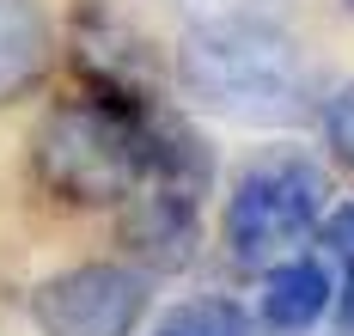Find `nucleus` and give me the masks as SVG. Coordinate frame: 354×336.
Instances as JSON below:
<instances>
[{
    "label": "nucleus",
    "instance_id": "3",
    "mask_svg": "<svg viewBox=\"0 0 354 336\" xmlns=\"http://www.w3.org/2000/svg\"><path fill=\"white\" fill-rule=\"evenodd\" d=\"M324 208H330V178L318 159L306 153H263L239 171V184L226 196V251L245 269H269L281 263L293 245H306L318 232Z\"/></svg>",
    "mask_w": 354,
    "mask_h": 336
},
{
    "label": "nucleus",
    "instance_id": "10",
    "mask_svg": "<svg viewBox=\"0 0 354 336\" xmlns=\"http://www.w3.org/2000/svg\"><path fill=\"white\" fill-rule=\"evenodd\" d=\"M183 25H226V19H281L293 0H165Z\"/></svg>",
    "mask_w": 354,
    "mask_h": 336
},
{
    "label": "nucleus",
    "instance_id": "15",
    "mask_svg": "<svg viewBox=\"0 0 354 336\" xmlns=\"http://www.w3.org/2000/svg\"><path fill=\"white\" fill-rule=\"evenodd\" d=\"M342 6H348V12H354V0H342Z\"/></svg>",
    "mask_w": 354,
    "mask_h": 336
},
{
    "label": "nucleus",
    "instance_id": "6",
    "mask_svg": "<svg viewBox=\"0 0 354 336\" xmlns=\"http://www.w3.org/2000/svg\"><path fill=\"white\" fill-rule=\"evenodd\" d=\"M122 245L153 275H177L196 263L202 245V196H183L171 184H135L122 196Z\"/></svg>",
    "mask_w": 354,
    "mask_h": 336
},
{
    "label": "nucleus",
    "instance_id": "13",
    "mask_svg": "<svg viewBox=\"0 0 354 336\" xmlns=\"http://www.w3.org/2000/svg\"><path fill=\"white\" fill-rule=\"evenodd\" d=\"M342 324L354 330V275H348V294H342Z\"/></svg>",
    "mask_w": 354,
    "mask_h": 336
},
{
    "label": "nucleus",
    "instance_id": "12",
    "mask_svg": "<svg viewBox=\"0 0 354 336\" xmlns=\"http://www.w3.org/2000/svg\"><path fill=\"white\" fill-rule=\"evenodd\" d=\"M318 239L336 251L342 263H354V202H342V208H330L318 221Z\"/></svg>",
    "mask_w": 354,
    "mask_h": 336
},
{
    "label": "nucleus",
    "instance_id": "9",
    "mask_svg": "<svg viewBox=\"0 0 354 336\" xmlns=\"http://www.w3.org/2000/svg\"><path fill=\"white\" fill-rule=\"evenodd\" d=\"M165 330H177V336H257V324L232 299H183L165 318Z\"/></svg>",
    "mask_w": 354,
    "mask_h": 336
},
{
    "label": "nucleus",
    "instance_id": "14",
    "mask_svg": "<svg viewBox=\"0 0 354 336\" xmlns=\"http://www.w3.org/2000/svg\"><path fill=\"white\" fill-rule=\"evenodd\" d=\"M159 336H177V330H165V324H159Z\"/></svg>",
    "mask_w": 354,
    "mask_h": 336
},
{
    "label": "nucleus",
    "instance_id": "4",
    "mask_svg": "<svg viewBox=\"0 0 354 336\" xmlns=\"http://www.w3.org/2000/svg\"><path fill=\"white\" fill-rule=\"evenodd\" d=\"M147 269L129 263H80L49 275L31 294V318L43 336H135L147 318Z\"/></svg>",
    "mask_w": 354,
    "mask_h": 336
},
{
    "label": "nucleus",
    "instance_id": "2",
    "mask_svg": "<svg viewBox=\"0 0 354 336\" xmlns=\"http://www.w3.org/2000/svg\"><path fill=\"white\" fill-rule=\"evenodd\" d=\"M37 184L68 208H110L141 184V135L135 111H116L104 98H73L37 122L31 141Z\"/></svg>",
    "mask_w": 354,
    "mask_h": 336
},
{
    "label": "nucleus",
    "instance_id": "7",
    "mask_svg": "<svg viewBox=\"0 0 354 336\" xmlns=\"http://www.w3.org/2000/svg\"><path fill=\"white\" fill-rule=\"evenodd\" d=\"M330 299H336V281H330V269L318 257H281V263H269V275H263L257 312H263V330L299 336L330 312Z\"/></svg>",
    "mask_w": 354,
    "mask_h": 336
},
{
    "label": "nucleus",
    "instance_id": "8",
    "mask_svg": "<svg viewBox=\"0 0 354 336\" xmlns=\"http://www.w3.org/2000/svg\"><path fill=\"white\" fill-rule=\"evenodd\" d=\"M49 49H55V31L43 0H0V104L25 98L49 74Z\"/></svg>",
    "mask_w": 354,
    "mask_h": 336
},
{
    "label": "nucleus",
    "instance_id": "11",
    "mask_svg": "<svg viewBox=\"0 0 354 336\" xmlns=\"http://www.w3.org/2000/svg\"><path fill=\"white\" fill-rule=\"evenodd\" d=\"M318 116H324V141H330V159L354 171V80H348V86H336V92L324 98Z\"/></svg>",
    "mask_w": 354,
    "mask_h": 336
},
{
    "label": "nucleus",
    "instance_id": "1",
    "mask_svg": "<svg viewBox=\"0 0 354 336\" xmlns=\"http://www.w3.org/2000/svg\"><path fill=\"white\" fill-rule=\"evenodd\" d=\"M177 86L196 111L245 129H293L324 104V74L281 19L189 25L177 49Z\"/></svg>",
    "mask_w": 354,
    "mask_h": 336
},
{
    "label": "nucleus",
    "instance_id": "5",
    "mask_svg": "<svg viewBox=\"0 0 354 336\" xmlns=\"http://www.w3.org/2000/svg\"><path fill=\"white\" fill-rule=\"evenodd\" d=\"M73 62H80V74H86V92L104 98V104H116V111H141V104L159 98L147 43L135 37L110 6H86V12L73 19Z\"/></svg>",
    "mask_w": 354,
    "mask_h": 336
}]
</instances>
